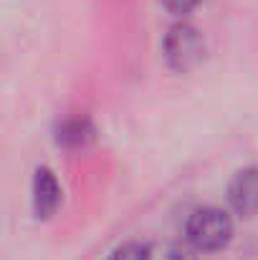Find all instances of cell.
Here are the masks:
<instances>
[{"mask_svg": "<svg viewBox=\"0 0 258 260\" xmlns=\"http://www.w3.org/2000/svg\"><path fill=\"white\" fill-rule=\"evenodd\" d=\"M162 5L175 15H185V13H190L197 5V0H162Z\"/></svg>", "mask_w": 258, "mask_h": 260, "instance_id": "ba28073f", "label": "cell"}, {"mask_svg": "<svg viewBox=\"0 0 258 260\" xmlns=\"http://www.w3.org/2000/svg\"><path fill=\"white\" fill-rule=\"evenodd\" d=\"M150 260H195V255L182 245H165L160 253H152Z\"/></svg>", "mask_w": 258, "mask_h": 260, "instance_id": "52a82bcc", "label": "cell"}, {"mask_svg": "<svg viewBox=\"0 0 258 260\" xmlns=\"http://www.w3.org/2000/svg\"><path fill=\"white\" fill-rule=\"evenodd\" d=\"M89 134H91L89 121H84V119H71V121H66L59 129V142L66 144V147H79V144H84L86 139H89Z\"/></svg>", "mask_w": 258, "mask_h": 260, "instance_id": "5b68a950", "label": "cell"}, {"mask_svg": "<svg viewBox=\"0 0 258 260\" xmlns=\"http://www.w3.org/2000/svg\"><path fill=\"white\" fill-rule=\"evenodd\" d=\"M187 243L195 250L203 253H213L228 245L231 235H233V222L228 217V212L218 210V207H203L195 210L187 220Z\"/></svg>", "mask_w": 258, "mask_h": 260, "instance_id": "6da1fadb", "label": "cell"}, {"mask_svg": "<svg viewBox=\"0 0 258 260\" xmlns=\"http://www.w3.org/2000/svg\"><path fill=\"white\" fill-rule=\"evenodd\" d=\"M203 53H205L203 36L197 28H192L187 23L172 25L170 33L165 36V58L175 71L185 74V71L195 69L203 61Z\"/></svg>", "mask_w": 258, "mask_h": 260, "instance_id": "7a4b0ae2", "label": "cell"}, {"mask_svg": "<svg viewBox=\"0 0 258 260\" xmlns=\"http://www.w3.org/2000/svg\"><path fill=\"white\" fill-rule=\"evenodd\" d=\"M228 200L231 207L243 215V217H253L258 212V167H248L243 172L233 177L231 187H228Z\"/></svg>", "mask_w": 258, "mask_h": 260, "instance_id": "3957f363", "label": "cell"}, {"mask_svg": "<svg viewBox=\"0 0 258 260\" xmlns=\"http://www.w3.org/2000/svg\"><path fill=\"white\" fill-rule=\"evenodd\" d=\"M150 258H152V253L145 245H139V243H127V245L117 248L109 255V260H150Z\"/></svg>", "mask_w": 258, "mask_h": 260, "instance_id": "8992f818", "label": "cell"}, {"mask_svg": "<svg viewBox=\"0 0 258 260\" xmlns=\"http://www.w3.org/2000/svg\"><path fill=\"white\" fill-rule=\"evenodd\" d=\"M33 202L38 217H51L61 202V189L51 170H38L36 172V184H33Z\"/></svg>", "mask_w": 258, "mask_h": 260, "instance_id": "277c9868", "label": "cell"}]
</instances>
